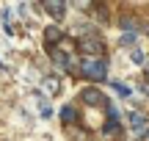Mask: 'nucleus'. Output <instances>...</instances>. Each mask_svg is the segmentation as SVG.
<instances>
[{"label": "nucleus", "instance_id": "nucleus-13", "mask_svg": "<svg viewBox=\"0 0 149 141\" xmlns=\"http://www.w3.org/2000/svg\"><path fill=\"white\" fill-rule=\"evenodd\" d=\"M146 77H149V64H146Z\"/></svg>", "mask_w": 149, "mask_h": 141}, {"label": "nucleus", "instance_id": "nucleus-10", "mask_svg": "<svg viewBox=\"0 0 149 141\" xmlns=\"http://www.w3.org/2000/svg\"><path fill=\"white\" fill-rule=\"evenodd\" d=\"M135 42H138V39H135L133 33H124V36H122V44H124V47H133Z\"/></svg>", "mask_w": 149, "mask_h": 141}, {"label": "nucleus", "instance_id": "nucleus-8", "mask_svg": "<svg viewBox=\"0 0 149 141\" xmlns=\"http://www.w3.org/2000/svg\"><path fill=\"white\" fill-rule=\"evenodd\" d=\"M61 119H64L66 125H69V122H77V111H74L72 105H66V108L61 111Z\"/></svg>", "mask_w": 149, "mask_h": 141}, {"label": "nucleus", "instance_id": "nucleus-1", "mask_svg": "<svg viewBox=\"0 0 149 141\" xmlns=\"http://www.w3.org/2000/svg\"><path fill=\"white\" fill-rule=\"evenodd\" d=\"M80 72H83L88 80H105L108 61L105 58H83V61H80Z\"/></svg>", "mask_w": 149, "mask_h": 141}, {"label": "nucleus", "instance_id": "nucleus-3", "mask_svg": "<svg viewBox=\"0 0 149 141\" xmlns=\"http://www.w3.org/2000/svg\"><path fill=\"white\" fill-rule=\"evenodd\" d=\"M50 58H53L58 66H64L66 72L80 69V61H77V58H72V55H69V53H64V50H58V47H50Z\"/></svg>", "mask_w": 149, "mask_h": 141}, {"label": "nucleus", "instance_id": "nucleus-14", "mask_svg": "<svg viewBox=\"0 0 149 141\" xmlns=\"http://www.w3.org/2000/svg\"><path fill=\"white\" fill-rule=\"evenodd\" d=\"M146 141H149V130H146Z\"/></svg>", "mask_w": 149, "mask_h": 141}, {"label": "nucleus", "instance_id": "nucleus-4", "mask_svg": "<svg viewBox=\"0 0 149 141\" xmlns=\"http://www.w3.org/2000/svg\"><path fill=\"white\" fill-rule=\"evenodd\" d=\"M80 100H83L86 105H97V108H105V105H108V97L100 91V89H83Z\"/></svg>", "mask_w": 149, "mask_h": 141}, {"label": "nucleus", "instance_id": "nucleus-12", "mask_svg": "<svg viewBox=\"0 0 149 141\" xmlns=\"http://www.w3.org/2000/svg\"><path fill=\"white\" fill-rule=\"evenodd\" d=\"M130 55H133V61H138V64H141V61H144V53H141L138 47H135V50H133V53H130Z\"/></svg>", "mask_w": 149, "mask_h": 141}, {"label": "nucleus", "instance_id": "nucleus-7", "mask_svg": "<svg viewBox=\"0 0 149 141\" xmlns=\"http://www.w3.org/2000/svg\"><path fill=\"white\" fill-rule=\"evenodd\" d=\"M119 25H122L124 31H138V20H135V17H122Z\"/></svg>", "mask_w": 149, "mask_h": 141}, {"label": "nucleus", "instance_id": "nucleus-5", "mask_svg": "<svg viewBox=\"0 0 149 141\" xmlns=\"http://www.w3.org/2000/svg\"><path fill=\"white\" fill-rule=\"evenodd\" d=\"M42 8L47 11V14H53L55 20H64V14H66V3H61V0H47Z\"/></svg>", "mask_w": 149, "mask_h": 141}, {"label": "nucleus", "instance_id": "nucleus-6", "mask_svg": "<svg viewBox=\"0 0 149 141\" xmlns=\"http://www.w3.org/2000/svg\"><path fill=\"white\" fill-rule=\"evenodd\" d=\"M61 39H64V31H61V28H55V25H50L47 31H44V42H47L50 47H53L55 42H61Z\"/></svg>", "mask_w": 149, "mask_h": 141}, {"label": "nucleus", "instance_id": "nucleus-11", "mask_svg": "<svg viewBox=\"0 0 149 141\" xmlns=\"http://www.w3.org/2000/svg\"><path fill=\"white\" fill-rule=\"evenodd\" d=\"M113 89H116V91L122 94V97H130V89L124 86V83H113Z\"/></svg>", "mask_w": 149, "mask_h": 141}, {"label": "nucleus", "instance_id": "nucleus-2", "mask_svg": "<svg viewBox=\"0 0 149 141\" xmlns=\"http://www.w3.org/2000/svg\"><path fill=\"white\" fill-rule=\"evenodd\" d=\"M77 47H80V53H83V58H105V44H102L97 36L80 39Z\"/></svg>", "mask_w": 149, "mask_h": 141}, {"label": "nucleus", "instance_id": "nucleus-9", "mask_svg": "<svg viewBox=\"0 0 149 141\" xmlns=\"http://www.w3.org/2000/svg\"><path fill=\"white\" fill-rule=\"evenodd\" d=\"M44 89H47L50 94H58V80H55V77H47V80H44Z\"/></svg>", "mask_w": 149, "mask_h": 141}]
</instances>
